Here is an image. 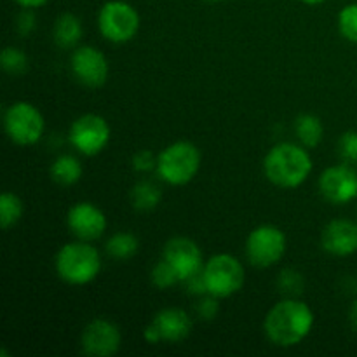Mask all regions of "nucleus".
<instances>
[{"instance_id":"obj_19","label":"nucleus","mask_w":357,"mask_h":357,"mask_svg":"<svg viewBox=\"0 0 357 357\" xmlns=\"http://www.w3.org/2000/svg\"><path fill=\"white\" fill-rule=\"evenodd\" d=\"M295 135L300 145L316 149L324 138L323 121L314 114H300L295 121Z\"/></svg>"},{"instance_id":"obj_3","label":"nucleus","mask_w":357,"mask_h":357,"mask_svg":"<svg viewBox=\"0 0 357 357\" xmlns=\"http://www.w3.org/2000/svg\"><path fill=\"white\" fill-rule=\"evenodd\" d=\"M58 278L70 286H86L101 272V255L87 241H73L59 248L54 257Z\"/></svg>"},{"instance_id":"obj_27","label":"nucleus","mask_w":357,"mask_h":357,"mask_svg":"<svg viewBox=\"0 0 357 357\" xmlns=\"http://www.w3.org/2000/svg\"><path fill=\"white\" fill-rule=\"evenodd\" d=\"M131 164H132V169H135L136 173H142V174L152 173V171L157 169V155H153L152 150L143 149L135 153Z\"/></svg>"},{"instance_id":"obj_9","label":"nucleus","mask_w":357,"mask_h":357,"mask_svg":"<svg viewBox=\"0 0 357 357\" xmlns=\"http://www.w3.org/2000/svg\"><path fill=\"white\" fill-rule=\"evenodd\" d=\"M112 139V129L107 119L98 114H84L72 122L68 142L73 149L86 157L103 152Z\"/></svg>"},{"instance_id":"obj_14","label":"nucleus","mask_w":357,"mask_h":357,"mask_svg":"<svg viewBox=\"0 0 357 357\" xmlns=\"http://www.w3.org/2000/svg\"><path fill=\"white\" fill-rule=\"evenodd\" d=\"M167 264L173 265L180 275L181 282L187 281L190 275L197 274L204 267V257L195 241L188 237H171L162 248V257Z\"/></svg>"},{"instance_id":"obj_29","label":"nucleus","mask_w":357,"mask_h":357,"mask_svg":"<svg viewBox=\"0 0 357 357\" xmlns=\"http://www.w3.org/2000/svg\"><path fill=\"white\" fill-rule=\"evenodd\" d=\"M303 279L298 272L295 271H284L281 275H279V288L282 289L288 295H296V293L302 291ZM295 298V296H293Z\"/></svg>"},{"instance_id":"obj_22","label":"nucleus","mask_w":357,"mask_h":357,"mask_svg":"<svg viewBox=\"0 0 357 357\" xmlns=\"http://www.w3.org/2000/svg\"><path fill=\"white\" fill-rule=\"evenodd\" d=\"M23 201L13 192H3L0 195V227L2 230L13 229L23 218Z\"/></svg>"},{"instance_id":"obj_34","label":"nucleus","mask_w":357,"mask_h":357,"mask_svg":"<svg viewBox=\"0 0 357 357\" xmlns=\"http://www.w3.org/2000/svg\"><path fill=\"white\" fill-rule=\"evenodd\" d=\"M349 323H351L352 330L357 333V298L352 302L351 310H349Z\"/></svg>"},{"instance_id":"obj_16","label":"nucleus","mask_w":357,"mask_h":357,"mask_svg":"<svg viewBox=\"0 0 357 357\" xmlns=\"http://www.w3.org/2000/svg\"><path fill=\"white\" fill-rule=\"evenodd\" d=\"M152 324L159 331L162 344L164 342L166 344H180V342L187 340L190 337L194 321L183 309L167 307V309L159 310L153 316Z\"/></svg>"},{"instance_id":"obj_20","label":"nucleus","mask_w":357,"mask_h":357,"mask_svg":"<svg viewBox=\"0 0 357 357\" xmlns=\"http://www.w3.org/2000/svg\"><path fill=\"white\" fill-rule=\"evenodd\" d=\"M105 251L114 260L128 261L139 251V239L132 232H115L105 243Z\"/></svg>"},{"instance_id":"obj_35","label":"nucleus","mask_w":357,"mask_h":357,"mask_svg":"<svg viewBox=\"0 0 357 357\" xmlns=\"http://www.w3.org/2000/svg\"><path fill=\"white\" fill-rule=\"evenodd\" d=\"M300 2L307 3V6H319V3H324L326 0H300Z\"/></svg>"},{"instance_id":"obj_6","label":"nucleus","mask_w":357,"mask_h":357,"mask_svg":"<svg viewBox=\"0 0 357 357\" xmlns=\"http://www.w3.org/2000/svg\"><path fill=\"white\" fill-rule=\"evenodd\" d=\"M206 288L216 298H230L243 289L246 272L243 264L230 253H216L202 267Z\"/></svg>"},{"instance_id":"obj_2","label":"nucleus","mask_w":357,"mask_h":357,"mask_svg":"<svg viewBox=\"0 0 357 357\" xmlns=\"http://www.w3.org/2000/svg\"><path fill=\"white\" fill-rule=\"evenodd\" d=\"M312 157L309 149L300 143L282 142L272 146L264 159L265 178L284 190L302 187L312 173Z\"/></svg>"},{"instance_id":"obj_21","label":"nucleus","mask_w":357,"mask_h":357,"mask_svg":"<svg viewBox=\"0 0 357 357\" xmlns=\"http://www.w3.org/2000/svg\"><path fill=\"white\" fill-rule=\"evenodd\" d=\"M129 199H131V204L136 211H152L162 201V192H160L159 185L153 183V181L142 180L132 187Z\"/></svg>"},{"instance_id":"obj_7","label":"nucleus","mask_w":357,"mask_h":357,"mask_svg":"<svg viewBox=\"0 0 357 357\" xmlns=\"http://www.w3.org/2000/svg\"><path fill=\"white\" fill-rule=\"evenodd\" d=\"M3 129L14 145H37L45 131L42 112L30 101H14L3 112Z\"/></svg>"},{"instance_id":"obj_10","label":"nucleus","mask_w":357,"mask_h":357,"mask_svg":"<svg viewBox=\"0 0 357 357\" xmlns=\"http://www.w3.org/2000/svg\"><path fill=\"white\" fill-rule=\"evenodd\" d=\"M70 70L73 77L86 87H101L108 79V59L94 45H79L70 56Z\"/></svg>"},{"instance_id":"obj_33","label":"nucleus","mask_w":357,"mask_h":357,"mask_svg":"<svg viewBox=\"0 0 357 357\" xmlns=\"http://www.w3.org/2000/svg\"><path fill=\"white\" fill-rule=\"evenodd\" d=\"M14 2L23 9H38V7L45 6L49 0H14Z\"/></svg>"},{"instance_id":"obj_11","label":"nucleus","mask_w":357,"mask_h":357,"mask_svg":"<svg viewBox=\"0 0 357 357\" xmlns=\"http://www.w3.org/2000/svg\"><path fill=\"white\" fill-rule=\"evenodd\" d=\"M122 333L119 326L112 321L98 317L93 319L80 335V347L86 356L110 357L121 349Z\"/></svg>"},{"instance_id":"obj_8","label":"nucleus","mask_w":357,"mask_h":357,"mask_svg":"<svg viewBox=\"0 0 357 357\" xmlns=\"http://www.w3.org/2000/svg\"><path fill=\"white\" fill-rule=\"evenodd\" d=\"M288 248V239L279 227L264 223L250 232L244 243L246 260L257 268H268L282 260Z\"/></svg>"},{"instance_id":"obj_13","label":"nucleus","mask_w":357,"mask_h":357,"mask_svg":"<svg viewBox=\"0 0 357 357\" xmlns=\"http://www.w3.org/2000/svg\"><path fill=\"white\" fill-rule=\"evenodd\" d=\"M66 227L77 239L93 243L103 236L108 223L105 213L96 204L89 201H80L68 209Z\"/></svg>"},{"instance_id":"obj_17","label":"nucleus","mask_w":357,"mask_h":357,"mask_svg":"<svg viewBox=\"0 0 357 357\" xmlns=\"http://www.w3.org/2000/svg\"><path fill=\"white\" fill-rule=\"evenodd\" d=\"M82 21L72 13H63L56 17L52 26V37L58 47L75 49L82 38Z\"/></svg>"},{"instance_id":"obj_31","label":"nucleus","mask_w":357,"mask_h":357,"mask_svg":"<svg viewBox=\"0 0 357 357\" xmlns=\"http://www.w3.org/2000/svg\"><path fill=\"white\" fill-rule=\"evenodd\" d=\"M183 282L187 284L188 293H192V295H197V296L208 295V288H206V281H204V274H202V271H199L197 274L190 275V278Z\"/></svg>"},{"instance_id":"obj_15","label":"nucleus","mask_w":357,"mask_h":357,"mask_svg":"<svg viewBox=\"0 0 357 357\" xmlns=\"http://www.w3.org/2000/svg\"><path fill=\"white\" fill-rule=\"evenodd\" d=\"M321 248L338 258L357 253V223L347 218L331 220L321 232Z\"/></svg>"},{"instance_id":"obj_32","label":"nucleus","mask_w":357,"mask_h":357,"mask_svg":"<svg viewBox=\"0 0 357 357\" xmlns=\"http://www.w3.org/2000/svg\"><path fill=\"white\" fill-rule=\"evenodd\" d=\"M143 338H145L146 344H150V345H159V344H162V340H160L159 331L155 330V326H153L152 323H150L149 326H146L145 330H143Z\"/></svg>"},{"instance_id":"obj_5","label":"nucleus","mask_w":357,"mask_h":357,"mask_svg":"<svg viewBox=\"0 0 357 357\" xmlns=\"http://www.w3.org/2000/svg\"><path fill=\"white\" fill-rule=\"evenodd\" d=\"M142 17L126 0H108L98 13V30L112 44H126L138 35Z\"/></svg>"},{"instance_id":"obj_25","label":"nucleus","mask_w":357,"mask_h":357,"mask_svg":"<svg viewBox=\"0 0 357 357\" xmlns=\"http://www.w3.org/2000/svg\"><path fill=\"white\" fill-rule=\"evenodd\" d=\"M338 30L345 40L357 44V2L342 7L338 13Z\"/></svg>"},{"instance_id":"obj_12","label":"nucleus","mask_w":357,"mask_h":357,"mask_svg":"<svg viewBox=\"0 0 357 357\" xmlns=\"http://www.w3.org/2000/svg\"><path fill=\"white\" fill-rule=\"evenodd\" d=\"M319 192L331 204H347L357 197V171L351 164L330 166L321 173Z\"/></svg>"},{"instance_id":"obj_4","label":"nucleus","mask_w":357,"mask_h":357,"mask_svg":"<svg viewBox=\"0 0 357 357\" xmlns=\"http://www.w3.org/2000/svg\"><path fill=\"white\" fill-rule=\"evenodd\" d=\"M202 157L197 145L180 139L167 145L157 155V176L171 187H183L197 176Z\"/></svg>"},{"instance_id":"obj_28","label":"nucleus","mask_w":357,"mask_h":357,"mask_svg":"<svg viewBox=\"0 0 357 357\" xmlns=\"http://www.w3.org/2000/svg\"><path fill=\"white\" fill-rule=\"evenodd\" d=\"M220 298L213 295H202V298L197 302V307H195V312L201 317L202 321H213L220 312Z\"/></svg>"},{"instance_id":"obj_24","label":"nucleus","mask_w":357,"mask_h":357,"mask_svg":"<svg viewBox=\"0 0 357 357\" xmlns=\"http://www.w3.org/2000/svg\"><path fill=\"white\" fill-rule=\"evenodd\" d=\"M150 279H152V284L159 289H169L173 286H176L178 282H181L180 275L174 271L173 265L167 264L164 258H160L155 265H153L152 272H150Z\"/></svg>"},{"instance_id":"obj_18","label":"nucleus","mask_w":357,"mask_h":357,"mask_svg":"<svg viewBox=\"0 0 357 357\" xmlns=\"http://www.w3.org/2000/svg\"><path fill=\"white\" fill-rule=\"evenodd\" d=\"M49 174H51L52 181H56L61 187H72L77 181H80L84 174V167L82 162L75 155L63 153V155L56 157L52 160L51 167H49Z\"/></svg>"},{"instance_id":"obj_30","label":"nucleus","mask_w":357,"mask_h":357,"mask_svg":"<svg viewBox=\"0 0 357 357\" xmlns=\"http://www.w3.org/2000/svg\"><path fill=\"white\" fill-rule=\"evenodd\" d=\"M35 28V16H33V9H23L20 13L16 20V30L20 31L21 35H30Z\"/></svg>"},{"instance_id":"obj_36","label":"nucleus","mask_w":357,"mask_h":357,"mask_svg":"<svg viewBox=\"0 0 357 357\" xmlns=\"http://www.w3.org/2000/svg\"><path fill=\"white\" fill-rule=\"evenodd\" d=\"M206 2H220V0H206Z\"/></svg>"},{"instance_id":"obj_23","label":"nucleus","mask_w":357,"mask_h":357,"mask_svg":"<svg viewBox=\"0 0 357 357\" xmlns=\"http://www.w3.org/2000/svg\"><path fill=\"white\" fill-rule=\"evenodd\" d=\"M0 65L9 75H21L28 70V56L23 49L7 45L0 54Z\"/></svg>"},{"instance_id":"obj_1","label":"nucleus","mask_w":357,"mask_h":357,"mask_svg":"<svg viewBox=\"0 0 357 357\" xmlns=\"http://www.w3.org/2000/svg\"><path fill=\"white\" fill-rule=\"evenodd\" d=\"M314 323V310L302 300L289 296L268 310L264 319V331L272 345L289 349L300 345L309 337Z\"/></svg>"},{"instance_id":"obj_26","label":"nucleus","mask_w":357,"mask_h":357,"mask_svg":"<svg viewBox=\"0 0 357 357\" xmlns=\"http://www.w3.org/2000/svg\"><path fill=\"white\" fill-rule=\"evenodd\" d=\"M338 153L345 164H357V131H347L338 142Z\"/></svg>"}]
</instances>
